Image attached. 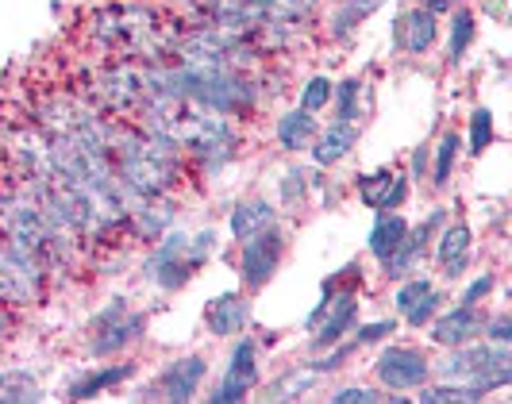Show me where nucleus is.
<instances>
[{"mask_svg":"<svg viewBox=\"0 0 512 404\" xmlns=\"http://www.w3.org/2000/svg\"><path fill=\"white\" fill-rule=\"evenodd\" d=\"M405 231H409V224H405L397 212L382 208L378 220H374V228H370V251L378 254V258H389V251L405 239Z\"/></svg>","mask_w":512,"mask_h":404,"instance_id":"nucleus-19","label":"nucleus"},{"mask_svg":"<svg viewBox=\"0 0 512 404\" xmlns=\"http://www.w3.org/2000/svg\"><path fill=\"white\" fill-rule=\"evenodd\" d=\"M489 289H493V274H482V278H474V285L466 289V297H462V304H478L489 297Z\"/></svg>","mask_w":512,"mask_h":404,"instance_id":"nucleus-31","label":"nucleus"},{"mask_svg":"<svg viewBox=\"0 0 512 404\" xmlns=\"http://www.w3.org/2000/svg\"><path fill=\"white\" fill-rule=\"evenodd\" d=\"M439 381L443 385H462L486 397L489 389H501L512 381V351L509 343H482V347H466L447 354L439 362Z\"/></svg>","mask_w":512,"mask_h":404,"instance_id":"nucleus-1","label":"nucleus"},{"mask_svg":"<svg viewBox=\"0 0 512 404\" xmlns=\"http://www.w3.org/2000/svg\"><path fill=\"white\" fill-rule=\"evenodd\" d=\"M312 135H316V120L305 108H293V112H285L282 120H278V143H282L285 151H305L308 143H312Z\"/></svg>","mask_w":512,"mask_h":404,"instance_id":"nucleus-17","label":"nucleus"},{"mask_svg":"<svg viewBox=\"0 0 512 404\" xmlns=\"http://www.w3.org/2000/svg\"><path fill=\"white\" fill-rule=\"evenodd\" d=\"M378 381L385 389H420L428 381V358L416 347H389L378 358Z\"/></svg>","mask_w":512,"mask_h":404,"instance_id":"nucleus-5","label":"nucleus"},{"mask_svg":"<svg viewBox=\"0 0 512 404\" xmlns=\"http://www.w3.org/2000/svg\"><path fill=\"white\" fill-rule=\"evenodd\" d=\"M470 43H474V16L470 12H455V24H451V62H459Z\"/></svg>","mask_w":512,"mask_h":404,"instance_id":"nucleus-26","label":"nucleus"},{"mask_svg":"<svg viewBox=\"0 0 512 404\" xmlns=\"http://www.w3.org/2000/svg\"><path fill=\"white\" fill-rule=\"evenodd\" d=\"M493 143V116H489V108H474V116H470V151L482 154Z\"/></svg>","mask_w":512,"mask_h":404,"instance_id":"nucleus-27","label":"nucleus"},{"mask_svg":"<svg viewBox=\"0 0 512 404\" xmlns=\"http://www.w3.org/2000/svg\"><path fill=\"white\" fill-rule=\"evenodd\" d=\"M243 243L247 247H243V258H239V274L247 281V289H258V285H266V281L274 278V270H278L285 251V235L278 224H270V228H262L258 235L243 239Z\"/></svg>","mask_w":512,"mask_h":404,"instance_id":"nucleus-4","label":"nucleus"},{"mask_svg":"<svg viewBox=\"0 0 512 404\" xmlns=\"http://www.w3.org/2000/svg\"><path fill=\"white\" fill-rule=\"evenodd\" d=\"M43 281H47V266L31 251L0 235V301L35 304L43 297Z\"/></svg>","mask_w":512,"mask_h":404,"instance_id":"nucleus-2","label":"nucleus"},{"mask_svg":"<svg viewBox=\"0 0 512 404\" xmlns=\"http://www.w3.org/2000/svg\"><path fill=\"white\" fill-rule=\"evenodd\" d=\"M4 331H8V316H4V301H0V339H4Z\"/></svg>","mask_w":512,"mask_h":404,"instance_id":"nucleus-34","label":"nucleus"},{"mask_svg":"<svg viewBox=\"0 0 512 404\" xmlns=\"http://www.w3.org/2000/svg\"><path fill=\"white\" fill-rule=\"evenodd\" d=\"M420 401L439 404V401H482V393L474 389H462V385H436V389H420Z\"/></svg>","mask_w":512,"mask_h":404,"instance_id":"nucleus-28","label":"nucleus"},{"mask_svg":"<svg viewBox=\"0 0 512 404\" xmlns=\"http://www.w3.org/2000/svg\"><path fill=\"white\" fill-rule=\"evenodd\" d=\"M470 243H474V235H470V228L466 224H451V228L443 231V239H439V270L447 274V278L455 281L470 266Z\"/></svg>","mask_w":512,"mask_h":404,"instance_id":"nucleus-14","label":"nucleus"},{"mask_svg":"<svg viewBox=\"0 0 512 404\" xmlns=\"http://www.w3.org/2000/svg\"><path fill=\"white\" fill-rule=\"evenodd\" d=\"M401 39H405V47L412 54H424L432 43H436V12H428V8H412L409 16H405V24H401Z\"/></svg>","mask_w":512,"mask_h":404,"instance_id":"nucleus-18","label":"nucleus"},{"mask_svg":"<svg viewBox=\"0 0 512 404\" xmlns=\"http://www.w3.org/2000/svg\"><path fill=\"white\" fill-rule=\"evenodd\" d=\"M439 220H443V212H436V216H432L424 228L405 231V239H401V243L389 251V258H382V270L389 274V278H405L412 266H416V258L424 254V243H428V231L436 228Z\"/></svg>","mask_w":512,"mask_h":404,"instance_id":"nucleus-11","label":"nucleus"},{"mask_svg":"<svg viewBox=\"0 0 512 404\" xmlns=\"http://www.w3.org/2000/svg\"><path fill=\"white\" fill-rule=\"evenodd\" d=\"M270 224H278V216H274V204H266V197H251V201L235 204L228 216V228L235 239H251Z\"/></svg>","mask_w":512,"mask_h":404,"instance_id":"nucleus-15","label":"nucleus"},{"mask_svg":"<svg viewBox=\"0 0 512 404\" xmlns=\"http://www.w3.org/2000/svg\"><path fill=\"white\" fill-rule=\"evenodd\" d=\"M424 8H428V12H447V8H451V0H428Z\"/></svg>","mask_w":512,"mask_h":404,"instance_id":"nucleus-33","label":"nucleus"},{"mask_svg":"<svg viewBox=\"0 0 512 404\" xmlns=\"http://www.w3.org/2000/svg\"><path fill=\"white\" fill-rule=\"evenodd\" d=\"M332 81H328V77H308L305 81V89H301V108H305V112H312V116H316V112H320V108H328V101H332Z\"/></svg>","mask_w":512,"mask_h":404,"instance_id":"nucleus-23","label":"nucleus"},{"mask_svg":"<svg viewBox=\"0 0 512 404\" xmlns=\"http://www.w3.org/2000/svg\"><path fill=\"white\" fill-rule=\"evenodd\" d=\"M393 328H397V320H382V324L359 328V347H366V343H378V339H385V335H393Z\"/></svg>","mask_w":512,"mask_h":404,"instance_id":"nucleus-29","label":"nucleus"},{"mask_svg":"<svg viewBox=\"0 0 512 404\" xmlns=\"http://www.w3.org/2000/svg\"><path fill=\"white\" fill-rule=\"evenodd\" d=\"M208 374V362L201 354H189V358H178L162 378H158V389H162V397H170V401H193L197 397V389H201V381Z\"/></svg>","mask_w":512,"mask_h":404,"instance_id":"nucleus-7","label":"nucleus"},{"mask_svg":"<svg viewBox=\"0 0 512 404\" xmlns=\"http://www.w3.org/2000/svg\"><path fill=\"white\" fill-rule=\"evenodd\" d=\"M131 374H135V366L131 362H120V366H108V370H97V374H89L85 381H77L74 389H70V397H97V393H104V389H116L120 381H128Z\"/></svg>","mask_w":512,"mask_h":404,"instance_id":"nucleus-20","label":"nucleus"},{"mask_svg":"<svg viewBox=\"0 0 512 404\" xmlns=\"http://www.w3.org/2000/svg\"><path fill=\"white\" fill-rule=\"evenodd\" d=\"M482 324H486V316L474 304H459V308L439 316L436 328H432V339H436L439 347H462V343H470L482 331Z\"/></svg>","mask_w":512,"mask_h":404,"instance_id":"nucleus-8","label":"nucleus"},{"mask_svg":"<svg viewBox=\"0 0 512 404\" xmlns=\"http://www.w3.org/2000/svg\"><path fill=\"white\" fill-rule=\"evenodd\" d=\"M143 331V316H124V320H101V331L93 339V354H112L124 351L128 343L139 339Z\"/></svg>","mask_w":512,"mask_h":404,"instance_id":"nucleus-16","label":"nucleus"},{"mask_svg":"<svg viewBox=\"0 0 512 404\" xmlns=\"http://www.w3.org/2000/svg\"><path fill=\"white\" fill-rule=\"evenodd\" d=\"M316 370H297V374H285L282 381H274L270 389H266V397L270 401H293V397H301V393H308L312 385H316Z\"/></svg>","mask_w":512,"mask_h":404,"instance_id":"nucleus-21","label":"nucleus"},{"mask_svg":"<svg viewBox=\"0 0 512 404\" xmlns=\"http://www.w3.org/2000/svg\"><path fill=\"white\" fill-rule=\"evenodd\" d=\"M320 139L312 143V162L316 166H335L343 154H351V147L359 143V127L351 120H335L328 131H316Z\"/></svg>","mask_w":512,"mask_h":404,"instance_id":"nucleus-12","label":"nucleus"},{"mask_svg":"<svg viewBox=\"0 0 512 404\" xmlns=\"http://www.w3.org/2000/svg\"><path fill=\"white\" fill-rule=\"evenodd\" d=\"M0 401H39V389L31 374H4L0 378Z\"/></svg>","mask_w":512,"mask_h":404,"instance_id":"nucleus-25","label":"nucleus"},{"mask_svg":"<svg viewBox=\"0 0 512 404\" xmlns=\"http://www.w3.org/2000/svg\"><path fill=\"white\" fill-rule=\"evenodd\" d=\"M405 193H409V181L405 177H397L393 170H374V174H362L359 177V201L366 208H397V204L405 201Z\"/></svg>","mask_w":512,"mask_h":404,"instance_id":"nucleus-9","label":"nucleus"},{"mask_svg":"<svg viewBox=\"0 0 512 404\" xmlns=\"http://www.w3.org/2000/svg\"><path fill=\"white\" fill-rule=\"evenodd\" d=\"M359 93H362L359 77H347L339 89H332L335 116H339V120H351V124H355V116H359Z\"/></svg>","mask_w":512,"mask_h":404,"instance_id":"nucleus-22","label":"nucleus"},{"mask_svg":"<svg viewBox=\"0 0 512 404\" xmlns=\"http://www.w3.org/2000/svg\"><path fill=\"white\" fill-rule=\"evenodd\" d=\"M208 247H212V231L193 235V239H189V235H181V231H174V235H166L162 251L147 262V274H151L162 289H181V285L189 281V274L205 262Z\"/></svg>","mask_w":512,"mask_h":404,"instance_id":"nucleus-3","label":"nucleus"},{"mask_svg":"<svg viewBox=\"0 0 512 404\" xmlns=\"http://www.w3.org/2000/svg\"><path fill=\"white\" fill-rule=\"evenodd\" d=\"M455 154H459V135H455V131H447V135L439 139L436 170H432V177H436L439 189H443V185L451 181V170H455Z\"/></svg>","mask_w":512,"mask_h":404,"instance_id":"nucleus-24","label":"nucleus"},{"mask_svg":"<svg viewBox=\"0 0 512 404\" xmlns=\"http://www.w3.org/2000/svg\"><path fill=\"white\" fill-rule=\"evenodd\" d=\"M482 331H486L493 343H509V339H512V328H509V320H505V316H493V320H486V324H482Z\"/></svg>","mask_w":512,"mask_h":404,"instance_id":"nucleus-30","label":"nucleus"},{"mask_svg":"<svg viewBox=\"0 0 512 404\" xmlns=\"http://www.w3.org/2000/svg\"><path fill=\"white\" fill-rule=\"evenodd\" d=\"M359 401H382V393H374V389H343V393H335V404H359Z\"/></svg>","mask_w":512,"mask_h":404,"instance_id":"nucleus-32","label":"nucleus"},{"mask_svg":"<svg viewBox=\"0 0 512 404\" xmlns=\"http://www.w3.org/2000/svg\"><path fill=\"white\" fill-rule=\"evenodd\" d=\"M205 324H208V331L220 335V339H228V335H235V331H243V324H247V301H243L239 293H224V297L208 301Z\"/></svg>","mask_w":512,"mask_h":404,"instance_id":"nucleus-13","label":"nucleus"},{"mask_svg":"<svg viewBox=\"0 0 512 404\" xmlns=\"http://www.w3.org/2000/svg\"><path fill=\"white\" fill-rule=\"evenodd\" d=\"M255 385H258V347L251 339H239V343H235V354H231L228 374H224V385L212 393V401H220V404L247 401Z\"/></svg>","mask_w":512,"mask_h":404,"instance_id":"nucleus-6","label":"nucleus"},{"mask_svg":"<svg viewBox=\"0 0 512 404\" xmlns=\"http://www.w3.org/2000/svg\"><path fill=\"white\" fill-rule=\"evenodd\" d=\"M397 312L409 320V324H428L439 312V289L432 281H405L397 289Z\"/></svg>","mask_w":512,"mask_h":404,"instance_id":"nucleus-10","label":"nucleus"}]
</instances>
